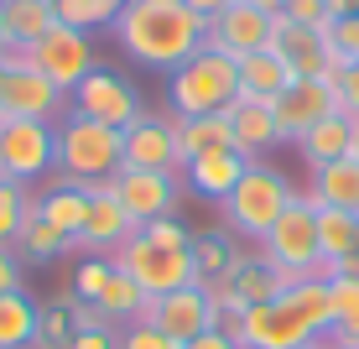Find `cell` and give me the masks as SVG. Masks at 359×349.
<instances>
[{
    "label": "cell",
    "mask_w": 359,
    "mask_h": 349,
    "mask_svg": "<svg viewBox=\"0 0 359 349\" xmlns=\"http://www.w3.org/2000/svg\"><path fill=\"white\" fill-rule=\"evenodd\" d=\"M287 21H297V27H328V0H287V11H281Z\"/></svg>",
    "instance_id": "40"
},
{
    "label": "cell",
    "mask_w": 359,
    "mask_h": 349,
    "mask_svg": "<svg viewBox=\"0 0 359 349\" xmlns=\"http://www.w3.org/2000/svg\"><path fill=\"white\" fill-rule=\"evenodd\" d=\"M0 178H6V172H0Z\"/></svg>",
    "instance_id": "54"
},
{
    "label": "cell",
    "mask_w": 359,
    "mask_h": 349,
    "mask_svg": "<svg viewBox=\"0 0 359 349\" xmlns=\"http://www.w3.org/2000/svg\"><path fill=\"white\" fill-rule=\"evenodd\" d=\"M307 204L313 209H344V214H359V162L339 157L328 167L313 172V188H307Z\"/></svg>",
    "instance_id": "23"
},
{
    "label": "cell",
    "mask_w": 359,
    "mask_h": 349,
    "mask_svg": "<svg viewBox=\"0 0 359 349\" xmlns=\"http://www.w3.org/2000/svg\"><path fill=\"white\" fill-rule=\"evenodd\" d=\"M0 110H6V120H47V126H57L68 110V94L57 89V84H47L36 68H27L16 53H11V73H6V89H0Z\"/></svg>",
    "instance_id": "13"
},
{
    "label": "cell",
    "mask_w": 359,
    "mask_h": 349,
    "mask_svg": "<svg viewBox=\"0 0 359 349\" xmlns=\"http://www.w3.org/2000/svg\"><path fill=\"white\" fill-rule=\"evenodd\" d=\"M73 251V240L63 230H53L42 214H32L27 224H21V235H16V256L21 261H32V266H47V261H57V256H68Z\"/></svg>",
    "instance_id": "31"
},
{
    "label": "cell",
    "mask_w": 359,
    "mask_h": 349,
    "mask_svg": "<svg viewBox=\"0 0 359 349\" xmlns=\"http://www.w3.org/2000/svg\"><path fill=\"white\" fill-rule=\"evenodd\" d=\"M318 251H323V271L333 261L359 251V214H344V209H318Z\"/></svg>",
    "instance_id": "29"
},
{
    "label": "cell",
    "mask_w": 359,
    "mask_h": 349,
    "mask_svg": "<svg viewBox=\"0 0 359 349\" xmlns=\"http://www.w3.org/2000/svg\"><path fill=\"white\" fill-rule=\"evenodd\" d=\"M182 6H188V11H193V16H198V21H203V27H208V21H214V16H219V11H229V6H234V0H182Z\"/></svg>",
    "instance_id": "44"
},
{
    "label": "cell",
    "mask_w": 359,
    "mask_h": 349,
    "mask_svg": "<svg viewBox=\"0 0 359 349\" xmlns=\"http://www.w3.org/2000/svg\"><path fill=\"white\" fill-rule=\"evenodd\" d=\"M135 323H151L156 334L188 344V339H198V334L214 329L208 287H177V292H167V297H146V308H141V318H135Z\"/></svg>",
    "instance_id": "12"
},
{
    "label": "cell",
    "mask_w": 359,
    "mask_h": 349,
    "mask_svg": "<svg viewBox=\"0 0 359 349\" xmlns=\"http://www.w3.org/2000/svg\"><path fill=\"white\" fill-rule=\"evenodd\" d=\"M177 126V152H182V167L198 157H214V152H234V126H229V110L219 115H172Z\"/></svg>",
    "instance_id": "22"
},
{
    "label": "cell",
    "mask_w": 359,
    "mask_h": 349,
    "mask_svg": "<svg viewBox=\"0 0 359 349\" xmlns=\"http://www.w3.org/2000/svg\"><path fill=\"white\" fill-rule=\"evenodd\" d=\"M130 235H135V224H130L126 209H120V198L109 193V183L89 188V219H83V230L73 235V251H83V256H109V251H120Z\"/></svg>",
    "instance_id": "17"
},
{
    "label": "cell",
    "mask_w": 359,
    "mask_h": 349,
    "mask_svg": "<svg viewBox=\"0 0 359 349\" xmlns=\"http://www.w3.org/2000/svg\"><path fill=\"white\" fill-rule=\"evenodd\" d=\"M182 349H234L229 334H219V329H208V334H198V339H188Z\"/></svg>",
    "instance_id": "46"
},
{
    "label": "cell",
    "mask_w": 359,
    "mask_h": 349,
    "mask_svg": "<svg viewBox=\"0 0 359 349\" xmlns=\"http://www.w3.org/2000/svg\"><path fill=\"white\" fill-rule=\"evenodd\" d=\"M349 146H354V115H344V110H333L328 120H318L313 131L297 141V152H302L307 167H328V162H339V157H349Z\"/></svg>",
    "instance_id": "25"
},
{
    "label": "cell",
    "mask_w": 359,
    "mask_h": 349,
    "mask_svg": "<svg viewBox=\"0 0 359 349\" xmlns=\"http://www.w3.org/2000/svg\"><path fill=\"white\" fill-rule=\"evenodd\" d=\"M328 16H359V0H328Z\"/></svg>",
    "instance_id": "47"
},
{
    "label": "cell",
    "mask_w": 359,
    "mask_h": 349,
    "mask_svg": "<svg viewBox=\"0 0 359 349\" xmlns=\"http://www.w3.org/2000/svg\"><path fill=\"white\" fill-rule=\"evenodd\" d=\"M11 53H16V47H11ZM11 53L0 58V89H6V73H11Z\"/></svg>",
    "instance_id": "50"
},
{
    "label": "cell",
    "mask_w": 359,
    "mask_h": 349,
    "mask_svg": "<svg viewBox=\"0 0 359 349\" xmlns=\"http://www.w3.org/2000/svg\"><path fill=\"white\" fill-rule=\"evenodd\" d=\"M16 58H21L27 68H36L47 84H57L63 94H73L83 73L99 68V63H94V37L79 32V27H63V21H57L53 32H42L32 47H16Z\"/></svg>",
    "instance_id": "8"
},
{
    "label": "cell",
    "mask_w": 359,
    "mask_h": 349,
    "mask_svg": "<svg viewBox=\"0 0 359 349\" xmlns=\"http://www.w3.org/2000/svg\"><path fill=\"white\" fill-rule=\"evenodd\" d=\"M109 277H115V261H109V256H83L79 266H73L68 287L79 292V303H99V292H104Z\"/></svg>",
    "instance_id": "36"
},
{
    "label": "cell",
    "mask_w": 359,
    "mask_h": 349,
    "mask_svg": "<svg viewBox=\"0 0 359 349\" xmlns=\"http://www.w3.org/2000/svg\"><path fill=\"white\" fill-rule=\"evenodd\" d=\"M99 308H104V318H109V323H120V329H126V323L141 318L146 292H141V287H135L126 271L115 266V277H109V282H104V292H99Z\"/></svg>",
    "instance_id": "35"
},
{
    "label": "cell",
    "mask_w": 359,
    "mask_h": 349,
    "mask_svg": "<svg viewBox=\"0 0 359 349\" xmlns=\"http://www.w3.org/2000/svg\"><path fill=\"white\" fill-rule=\"evenodd\" d=\"M333 89H339V110H344V115H354V120H359V63H349V68H344Z\"/></svg>",
    "instance_id": "41"
},
{
    "label": "cell",
    "mask_w": 359,
    "mask_h": 349,
    "mask_svg": "<svg viewBox=\"0 0 359 349\" xmlns=\"http://www.w3.org/2000/svg\"><path fill=\"white\" fill-rule=\"evenodd\" d=\"M245 167H250V157L240 152H214V157H198L182 167V188L193 198H208V204H224L234 193V183L245 178Z\"/></svg>",
    "instance_id": "20"
},
{
    "label": "cell",
    "mask_w": 359,
    "mask_h": 349,
    "mask_svg": "<svg viewBox=\"0 0 359 349\" xmlns=\"http://www.w3.org/2000/svg\"><path fill=\"white\" fill-rule=\"evenodd\" d=\"M21 266H27V261L11 251V245H0V297H6V292H21Z\"/></svg>",
    "instance_id": "42"
},
{
    "label": "cell",
    "mask_w": 359,
    "mask_h": 349,
    "mask_svg": "<svg viewBox=\"0 0 359 349\" xmlns=\"http://www.w3.org/2000/svg\"><path fill=\"white\" fill-rule=\"evenodd\" d=\"M323 37H328V53H333V68H349V63H359V16H333L328 27H323Z\"/></svg>",
    "instance_id": "37"
},
{
    "label": "cell",
    "mask_w": 359,
    "mask_h": 349,
    "mask_svg": "<svg viewBox=\"0 0 359 349\" xmlns=\"http://www.w3.org/2000/svg\"><path fill=\"white\" fill-rule=\"evenodd\" d=\"M109 32L130 63L156 73H177L193 53L208 47V27L182 0H126L120 16L109 21Z\"/></svg>",
    "instance_id": "1"
},
{
    "label": "cell",
    "mask_w": 359,
    "mask_h": 349,
    "mask_svg": "<svg viewBox=\"0 0 359 349\" xmlns=\"http://www.w3.org/2000/svg\"><path fill=\"white\" fill-rule=\"evenodd\" d=\"M234 99H240V63L224 58V53H214V47L193 53L167 84L172 115H219Z\"/></svg>",
    "instance_id": "5"
},
{
    "label": "cell",
    "mask_w": 359,
    "mask_h": 349,
    "mask_svg": "<svg viewBox=\"0 0 359 349\" xmlns=\"http://www.w3.org/2000/svg\"><path fill=\"white\" fill-rule=\"evenodd\" d=\"M328 318H333L328 277L297 282V287H287V292L276 297V303L245 308L240 349H302V344H318L328 334Z\"/></svg>",
    "instance_id": "2"
},
{
    "label": "cell",
    "mask_w": 359,
    "mask_h": 349,
    "mask_svg": "<svg viewBox=\"0 0 359 349\" xmlns=\"http://www.w3.org/2000/svg\"><path fill=\"white\" fill-rule=\"evenodd\" d=\"M109 261H115V266L126 271L146 297H167V292H177V287H198L193 245H188V251H172V245L146 240L141 230H135L120 251H109Z\"/></svg>",
    "instance_id": "6"
},
{
    "label": "cell",
    "mask_w": 359,
    "mask_h": 349,
    "mask_svg": "<svg viewBox=\"0 0 359 349\" xmlns=\"http://www.w3.org/2000/svg\"><path fill=\"white\" fill-rule=\"evenodd\" d=\"M292 79L297 73L281 63L276 53H250V58H240V99H255V105H271V99H281L292 89Z\"/></svg>",
    "instance_id": "24"
},
{
    "label": "cell",
    "mask_w": 359,
    "mask_h": 349,
    "mask_svg": "<svg viewBox=\"0 0 359 349\" xmlns=\"http://www.w3.org/2000/svg\"><path fill=\"white\" fill-rule=\"evenodd\" d=\"M292 204H297V188L287 183V172H276L271 162H250V167H245V178L234 183V193H229L219 209H224L229 235L261 245L266 235H271V224L287 214Z\"/></svg>",
    "instance_id": "4"
},
{
    "label": "cell",
    "mask_w": 359,
    "mask_h": 349,
    "mask_svg": "<svg viewBox=\"0 0 359 349\" xmlns=\"http://www.w3.org/2000/svg\"><path fill=\"white\" fill-rule=\"evenodd\" d=\"M68 110L99 120V126H115V131H126V126H135V120L146 115L141 89H135L126 73H115V68H89L83 73L79 89L68 94Z\"/></svg>",
    "instance_id": "9"
},
{
    "label": "cell",
    "mask_w": 359,
    "mask_h": 349,
    "mask_svg": "<svg viewBox=\"0 0 359 349\" xmlns=\"http://www.w3.org/2000/svg\"><path fill=\"white\" fill-rule=\"evenodd\" d=\"M11 53V32H6V16H0V58Z\"/></svg>",
    "instance_id": "49"
},
{
    "label": "cell",
    "mask_w": 359,
    "mask_h": 349,
    "mask_svg": "<svg viewBox=\"0 0 359 349\" xmlns=\"http://www.w3.org/2000/svg\"><path fill=\"white\" fill-rule=\"evenodd\" d=\"M328 282H359V251L344 256V261H333V266H328Z\"/></svg>",
    "instance_id": "45"
},
{
    "label": "cell",
    "mask_w": 359,
    "mask_h": 349,
    "mask_svg": "<svg viewBox=\"0 0 359 349\" xmlns=\"http://www.w3.org/2000/svg\"><path fill=\"white\" fill-rule=\"evenodd\" d=\"M349 157L359 162V120H354V146H349Z\"/></svg>",
    "instance_id": "51"
},
{
    "label": "cell",
    "mask_w": 359,
    "mask_h": 349,
    "mask_svg": "<svg viewBox=\"0 0 359 349\" xmlns=\"http://www.w3.org/2000/svg\"><path fill=\"white\" fill-rule=\"evenodd\" d=\"M120 349H182V344L167 339V334H156L151 323H126V329H120Z\"/></svg>",
    "instance_id": "38"
},
{
    "label": "cell",
    "mask_w": 359,
    "mask_h": 349,
    "mask_svg": "<svg viewBox=\"0 0 359 349\" xmlns=\"http://www.w3.org/2000/svg\"><path fill=\"white\" fill-rule=\"evenodd\" d=\"M333 110H339V89H333L328 79H292L287 94L271 99V115H276V126H281V141H292V146L302 141L318 120H328Z\"/></svg>",
    "instance_id": "15"
},
{
    "label": "cell",
    "mask_w": 359,
    "mask_h": 349,
    "mask_svg": "<svg viewBox=\"0 0 359 349\" xmlns=\"http://www.w3.org/2000/svg\"><path fill=\"white\" fill-rule=\"evenodd\" d=\"M36 214L73 240V235L83 230V219H89V188H79V183H68V178H57V172H53V188L36 198Z\"/></svg>",
    "instance_id": "26"
},
{
    "label": "cell",
    "mask_w": 359,
    "mask_h": 349,
    "mask_svg": "<svg viewBox=\"0 0 359 349\" xmlns=\"http://www.w3.org/2000/svg\"><path fill=\"white\" fill-rule=\"evenodd\" d=\"M271 53H276L297 79H328V84H339V68H333L323 27H297V21H287V16H271Z\"/></svg>",
    "instance_id": "14"
},
{
    "label": "cell",
    "mask_w": 359,
    "mask_h": 349,
    "mask_svg": "<svg viewBox=\"0 0 359 349\" xmlns=\"http://www.w3.org/2000/svg\"><path fill=\"white\" fill-rule=\"evenodd\" d=\"M146 240H156V245H172V251H188L193 245V230L182 219H156V224H146Z\"/></svg>",
    "instance_id": "39"
},
{
    "label": "cell",
    "mask_w": 359,
    "mask_h": 349,
    "mask_svg": "<svg viewBox=\"0 0 359 349\" xmlns=\"http://www.w3.org/2000/svg\"><path fill=\"white\" fill-rule=\"evenodd\" d=\"M255 6H261V11H271V16H281V11H287V0H255Z\"/></svg>",
    "instance_id": "48"
},
{
    "label": "cell",
    "mask_w": 359,
    "mask_h": 349,
    "mask_svg": "<svg viewBox=\"0 0 359 349\" xmlns=\"http://www.w3.org/2000/svg\"><path fill=\"white\" fill-rule=\"evenodd\" d=\"M0 172L11 183H42L57 172V126L47 120H6L0 126Z\"/></svg>",
    "instance_id": "10"
},
{
    "label": "cell",
    "mask_w": 359,
    "mask_h": 349,
    "mask_svg": "<svg viewBox=\"0 0 359 349\" xmlns=\"http://www.w3.org/2000/svg\"><path fill=\"white\" fill-rule=\"evenodd\" d=\"M208 47L224 58H250V53H266L271 47V11H261L255 0H234L229 11H219L208 21Z\"/></svg>",
    "instance_id": "16"
},
{
    "label": "cell",
    "mask_w": 359,
    "mask_h": 349,
    "mask_svg": "<svg viewBox=\"0 0 359 349\" xmlns=\"http://www.w3.org/2000/svg\"><path fill=\"white\" fill-rule=\"evenodd\" d=\"M109 193L120 198V209L130 214L135 230H146V224L156 219H177L182 209V172H141V167H120L115 178H109Z\"/></svg>",
    "instance_id": "11"
},
{
    "label": "cell",
    "mask_w": 359,
    "mask_h": 349,
    "mask_svg": "<svg viewBox=\"0 0 359 349\" xmlns=\"http://www.w3.org/2000/svg\"><path fill=\"white\" fill-rule=\"evenodd\" d=\"M36 308L27 292H6L0 297V349H32L36 339Z\"/></svg>",
    "instance_id": "30"
},
{
    "label": "cell",
    "mask_w": 359,
    "mask_h": 349,
    "mask_svg": "<svg viewBox=\"0 0 359 349\" xmlns=\"http://www.w3.org/2000/svg\"><path fill=\"white\" fill-rule=\"evenodd\" d=\"M328 303H333V318L323 339L359 344V282H328Z\"/></svg>",
    "instance_id": "33"
},
{
    "label": "cell",
    "mask_w": 359,
    "mask_h": 349,
    "mask_svg": "<svg viewBox=\"0 0 359 349\" xmlns=\"http://www.w3.org/2000/svg\"><path fill=\"white\" fill-rule=\"evenodd\" d=\"M99 6H109V11H120V6H126V0H99Z\"/></svg>",
    "instance_id": "52"
},
{
    "label": "cell",
    "mask_w": 359,
    "mask_h": 349,
    "mask_svg": "<svg viewBox=\"0 0 359 349\" xmlns=\"http://www.w3.org/2000/svg\"><path fill=\"white\" fill-rule=\"evenodd\" d=\"M0 16H6L11 47H32L42 32L57 27V6L53 0H0Z\"/></svg>",
    "instance_id": "28"
},
{
    "label": "cell",
    "mask_w": 359,
    "mask_h": 349,
    "mask_svg": "<svg viewBox=\"0 0 359 349\" xmlns=\"http://www.w3.org/2000/svg\"><path fill=\"white\" fill-rule=\"evenodd\" d=\"M234 256H240V245L229 240V230L193 235V266H198V287H203V282H219V277H229Z\"/></svg>",
    "instance_id": "32"
},
{
    "label": "cell",
    "mask_w": 359,
    "mask_h": 349,
    "mask_svg": "<svg viewBox=\"0 0 359 349\" xmlns=\"http://www.w3.org/2000/svg\"><path fill=\"white\" fill-rule=\"evenodd\" d=\"M126 167L182 172V152H177V126H172V115H141L135 126H126Z\"/></svg>",
    "instance_id": "18"
},
{
    "label": "cell",
    "mask_w": 359,
    "mask_h": 349,
    "mask_svg": "<svg viewBox=\"0 0 359 349\" xmlns=\"http://www.w3.org/2000/svg\"><path fill=\"white\" fill-rule=\"evenodd\" d=\"M120 167H126V131L99 126L73 110L57 120V178L79 183V188H99Z\"/></svg>",
    "instance_id": "3"
},
{
    "label": "cell",
    "mask_w": 359,
    "mask_h": 349,
    "mask_svg": "<svg viewBox=\"0 0 359 349\" xmlns=\"http://www.w3.org/2000/svg\"><path fill=\"white\" fill-rule=\"evenodd\" d=\"M32 214H36V193L27 188V183L0 178V245L16 251V235H21V224H27Z\"/></svg>",
    "instance_id": "34"
},
{
    "label": "cell",
    "mask_w": 359,
    "mask_h": 349,
    "mask_svg": "<svg viewBox=\"0 0 359 349\" xmlns=\"http://www.w3.org/2000/svg\"><path fill=\"white\" fill-rule=\"evenodd\" d=\"M261 256L287 277H328L323 251H318V209L307 204V193H297V204L271 224V235L261 240Z\"/></svg>",
    "instance_id": "7"
},
{
    "label": "cell",
    "mask_w": 359,
    "mask_h": 349,
    "mask_svg": "<svg viewBox=\"0 0 359 349\" xmlns=\"http://www.w3.org/2000/svg\"><path fill=\"white\" fill-rule=\"evenodd\" d=\"M302 349H323V339H318V344H302Z\"/></svg>",
    "instance_id": "53"
},
{
    "label": "cell",
    "mask_w": 359,
    "mask_h": 349,
    "mask_svg": "<svg viewBox=\"0 0 359 349\" xmlns=\"http://www.w3.org/2000/svg\"><path fill=\"white\" fill-rule=\"evenodd\" d=\"M219 282L229 287V297L240 308L276 303V297L287 292V277H281V271L261 256V245H255V251H240V256H234V266H229V277H219Z\"/></svg>",
    "instance_id": "19"
},
{
    "label": "cell",
    "mask_w": 359,
    "mask_h": 349,
    "mask_svg": "<svg viewBox=\"0 0 359 349\" xmlns=\"http://www.w3.org/2000/svg\"><path fill=\"white\" fill-rule=\"evenodd\" d=\"M73 303H79V292H73V287H63L57 297H47V303L36 308V339H32V349H68L73 339H79Z\"/></svg>",
    "instance_id": "27"
},
{
    "label": "cell",
    "mask_w": 359,
    "mask_h": 349,
    "mask_svg": "<svg viewBox=\"0 0 359 349\" xmlns=\"http://www.w3.org/2000/svg\"><path fill=\"white\" fill-rule=\"evenodd\" d=\"M229 126H234V152L261 162L266 152L281 146V126L271 115V105H255V99H234L229 105Z\"/></svg>",
    "instance_id": "21"
},
{
    "label": "cell",
    "mask_w": 359,
    "mask_h": 349,
    "mask_svg": "<svg viewBox=\"0 0 359 349\" xmlns=\"http://www.w3.org/2000/svg\"><path fill=\"white\" fill-rule=\"evenodd\" d=\"M68 349H120V334L115 329H79V339Z\"/></svg>",
    "instance_id": "43"
}]
</instances>
